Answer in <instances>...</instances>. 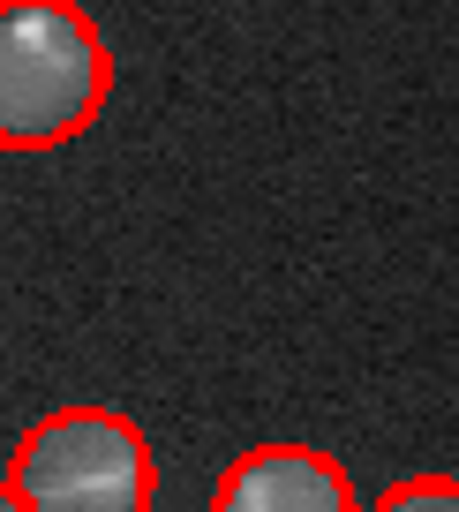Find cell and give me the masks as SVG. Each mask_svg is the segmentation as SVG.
<instances>
[{
    "label": "cell",
    "mask_w": 459,
    "mask_h": 512,
    "mask_svg": "<svg viewBox=\"0 0 459 512\" xmlns=\"http://www.w3.org/2000/svg\"><path fill=\"white\" fill-rule=\"evenodd\" d=\"M23 512H151L159 460L143 430L113 407H61L8 460Z\"/></svg>",
    "instance_id": "cell-2"
},
{
    "label": "cell",
    "mask_w": 459,
    "mask_h": 512,
    "mask_svg": "<svg viewBox=\"0 0 459 512\" xmlns=\"http://www.w3.org/2000/svg\"><path fill=\"white\" fill-rule=\"evenodd\" d=\"M0 512H23V497H16V482L0 475Z\"/></svg>",
    "instance_id": "cell-5"
},
{
    "label": "cell",
    "mask_w": 459,
    "mask_h": 512,
    "mask_svg": "<svg viewBox=\"0 0 459 512\" xmlns=\"http://www.w3.org/2000/svg\"><path fill=\"white\" fill-rule=\"evenodd\" d=\"M211 512H362L347 467L317 445H256L226 467Z\"/></svg>",
    "instance_id": "cell-3"
},
{
    "label": "cell",
    "mask_w": 459,
    "mask_h": 512,
    "mask_svg": "<svg viewBox=\"0 0 459 512\" xmlns=\"http://www.w3.org/2000/svg\"><path fill=\"white\" fill-rule=\"evenodd\" d=\"M369 512H459V475H407V482H392Z\"/></svg>",
    "instance_id": "cell-4"
},
{
    "label": "cell",
    "mask_w": 459,
    "mask_h": 512,
    "mask_svg": "<svg viewBox=\"0 0 459 512\" xmlns=\"http://www.w3.org/2000/svg\"><path fill=\"white\" fill-rule=\"evenodd\" d=\"M106 98L113 53L76 0H0V151H61Z\"/></svg>",
    "instance_id": "cell-1"
}]
</instances>
